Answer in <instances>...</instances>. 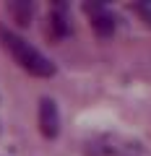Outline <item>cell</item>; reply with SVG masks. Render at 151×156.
Returning <instances> with one entry per match:
<instances>
[{
  "label": "cell",
  "mask_w": 151,
  "mask_h": 156,
  "mask_svg": "<svg viewBox=\"0 0 151 156\" xmlns=\"http://www.w3.org/2000/svg\"><path fill=\"white\" fill-rule=\"evenodd\" d=\"M0 39H3L5 50L13 55V60H16L23 70H29L31 76L47 78V76H52V73H55V65H52V62L47 60V57L42 55L37 47L29 44L26 39H21L18 34H13L11 29H0Z\"/></svg>",
  "instance_id": "6da1fadb"
},
{
  "label": "cell",
  "mask_w": 151,
  "mask_h": 156,
  "mask_svg": "<svg viewBox=\"0 0 151 156\" xmlns=\"http://www.w3.org/2000/svg\"><path fill=\"white\" fill-rule=\"evenodd\" d=\"M39 130L45 138H55L60 133V112H57V104L52 99L39 101Z\"/></svg>",
  "instance_id": "7a4b0ae2"
},
{
  "label": "cell",
  "mask_w": 151,
  "mask_h": 156,
  "mask_svg": "<svg viewBox=\"0 0 151 156\" xmlns=\"http://www.w3.org/2000/svg\"><path fill=\"white\" fill-rule=\"evenodd\" d=\"M91 29H94L96 37H112L115 34V18H112V13H107L104 8H96V13L91 16Z\"/></svg>",
  "instance_id": "3957f363"
},
{
  "label": "cell",
  "mask_w": 151,
  "mask_h": 156,
  "mask_svg": "<svg viewBox=\"0 0 151 156\" xmlns=\"http://www.w3.org/2000/svg\"><path fill=\"white\" fill-rule=\"evenodd\" d=\"M11 13L16 16L18 23H29V18H31V5H29V3H11Z\"/></svg>",
  "instance_id": "277c9868"
},
{
  "label": "cell",
  "mask_w": 151,
  "mask_h": 156,
  "mask_svg": "<svg viewBox=\"0 0 151 156\" xmlns=\"http://www.w3.org/2000/svg\"><path fill=\"white\" fill-rule=\"evenodd\" d=\"M52 29H55L57 37L68 34V21H65V16H60V13H52Z\"/></svg>",
  "instance_id": "5b68a950"
},
{
  "label": "cell",
  "mask_w": 151,
  "mask_h": 156,
  "mask_svg": "<svg viewBox=\"0 0 151 156\" xmlns=\"http://www.w3.org/2000/svg\"><path fill=\"white\" fill-rule=\"evenodd\" d=\"M133 11H135V13H138V16L151 26V3H138V5H133Z\"/></svg>",
  "instance_id": "8992f818"
}]
</instances>
